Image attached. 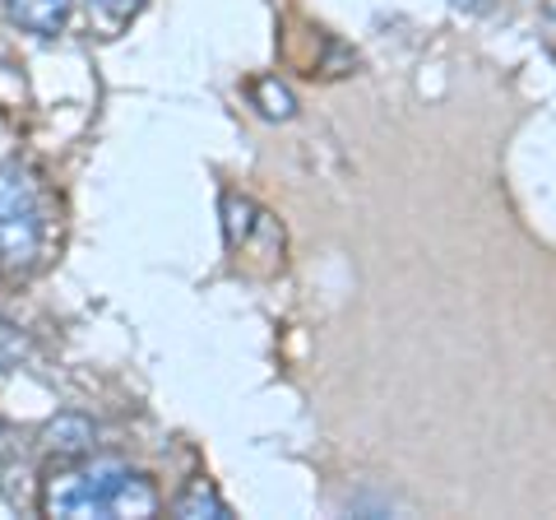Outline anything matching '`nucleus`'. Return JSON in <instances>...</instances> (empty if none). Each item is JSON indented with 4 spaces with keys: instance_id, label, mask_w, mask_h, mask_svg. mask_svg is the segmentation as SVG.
Listing matches in <instances>:
<instances>
[{
    "instance_id": "obj_1",
    "label": "nucleus",
    "mask_w": 556,
    "mask_h": 520,
    "mask_svg": "<svg viewBox=\"0 0 556 520\" xmlns=\"http://www.w3.org/2000/svg\"><path fill=\"white\" fill-rule=\"evenodd\" d=\"M159 488L126 470L121 460H89L75 465L42 488V511L65 520H121V516H159Z\"/></svg>"
},
{
    "instance_id": "obj_2",
    "label": "nucleus",
    "mask_w": 556,
    "mask_h": 520,
    "mask_svg": "<svg viewBox=\"0 0 556 520\" xmlns=\"http://www.w3.org/2000/svg\"><path fill=\"white\" fill-rule=\"evenodd\" d=\"M42 247V200L24 168H0V256L28 265Z\"/></svg>"
},
{
    "instance_id": "obj_3",
    "label": "nucleus",
    "mask_w": 556,
    "mask_h": 520,
    "mask_svg": "<svg viewBox=\"0 0 556 520\" xmlns=\"http://www.w3.org/2000/svg\"><path fill=\"white\" fill-rule=\"evenodd\" d=\"M5 14L24 33H38V38H56L70 20V0H5Z\"/></svg>"
},
{
    "instance_id": "obj_4",
    "label": "nucleus",
    "mask_w": 556,
    "mask_h": 520,
    "mask_svg": "<svg viewBox=\"0 0 556 520\" xmlns=\"http://www.w3.org/2000/svg\"><path fill=\"white\" fill-rule=\"evenodd\" d=\"M42 437L56 456H84V450L93 446V423L84 419V413H61V419L47 423Z\"/></svg>"
},
{
    "instance_id": "obj_5",
    "label": "nucleus",
    "mask_w": 556,
    "mask_h": 520,
    "mask_svg": "<svg viewBox=\"0 0 556 520\" xmlns=\"http://www.w3.org/2000/svg\"><path fill=\"white\" fill-rule=\"evenodd\" d=\"M172 516H181V520H228V502L218 497L214 483L195 479L177 502H172Z\"/></svg>"
},
{
    "instance_id": "obj_6",
    "label": "nucleus",
    "mask_w": 556,
    "mask_h": 520,
    "mask_svg": "<svg viewBox=\"0 0 556 520\" xmlns=\"http://www.w3.org/2000/svg\"><path fill=\"white\" fill-rule=\"evenodd\" d=\"M251 98H255V108L265 112L269 121H288V116H298V98L288 94V84H278V75L255 79V84H251Z\"/></svg>"
},
{
    "instance_id": "obj_7",
    "label": "nucleus",
    "mask_w": 556,
    "mask_h": 520,
    "mask_svg": "<svg viewBox=\"0 0 556 520\" xmlns=\"http://www.w3.org/2000/svg\"><path fill=\"white\" fill-rule=\"evenodd\" d=\"M28 358V339L14 331L10 321H0V372H10V368H20V362Z\"/></svg>"
},
{
    "instance_id": "obj_8",
    "label": "nucleus",
    "mask_w": 556,
    "mask_h": 520,
    "mask_svg": "<svg viewBox=\"0 0 556 520\" xmlns=\"http://www.w3.org/2000/svg\"><path fill=\"white\" fill-rule=\"evenodd\" d=\"M93 5H98L102 14H108V20H130V14H135L139 5H144V0H93Z\"/></svg>"
},
{
    "instance_id": "obj_9",
    "label": "nucleus",
    "mask_w": 556,
    "mask_h": 520,
    "mask_svg": "<svg viewBox=\"0 0 556 520\" xmlns=\"http://www.w3.org/2000/svg\"><path fill=\"white\" fill-rule=\"evenodd\" d=\"M455 5H464V10H486V0H455Z\"/></svg>"
}]
</instances>
